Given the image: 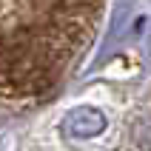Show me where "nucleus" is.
I'll return each instance as SVG.
<instances>
[{"mask_svg": "<svg viewBox=\"0 0 151 151\" xmlns=\"http://www.w3.org/2000/svg\"><path fill=\"white\" fill-rule=\"evenodd\" d=\"M103 128H106V117L97 109H77L63 120V131L68 137H80V140L97 137Z\"/></svg>", "mask_w": 151, "mask_h": 151, "instance_id": "f257e3e1", "label": "nucleus"}]
</instances>
